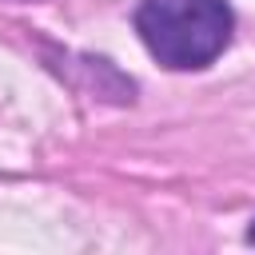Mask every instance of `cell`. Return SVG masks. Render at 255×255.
I'll list each match as a JSON object with an SVG mask.
<instances>
[{
  "label": "cell",
  "instance_id": "obj_1",
  "mask_svg": "<svg viewBox=\"0 0 255 255\" xmlns=\"http://www.w3.org/2000/svg\"><path fill=\"white\" fill-rule=\"evenodd\" d=\"M227 0H143L135 8V32L143 48L171 72H199L231 44Z\"/></svg>",
  "mask_w": 255,
  "mask_h": 255
},
{
  "label": "cell",
  "instance_id": "obj_2",
  "mask_svg": "<svg viewBox=\"0 0 255 255\" xmlns=\"http://www.w3.org/2000/svg\"><path fill=\"white\" fill-rule=\"evenodd\" d=\"M247 239H251V243H255V223H251V227H247Z\"/></svg>",
  "mask_w": 255,
  "mask_h": 255
}]
</instances>
